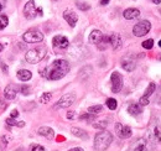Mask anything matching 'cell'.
Wrapping results in <instances>:
<instances>
[{"label": "cell", "mask_w": 161, "mask_h": 151, "mask_svg": "<svg viewBox=\"0 0 161 151\" xmlns=\"http://www.w3.org/2000/svg\"><path fill=\"white\" fill-rule=\"evenodd\" d=\"M69 72V63L66 59H55L48 67L45 68V78L50 81H58Z\"/></svg>", "instance_id": "obj_1"}, {"label": "cell", "mask_w": 161, "mask_h": 151, "mask_svg": "<svg viewBox=\"0 0 161 151\" xmlns=\"http://www.w3.org/2000/svg\"><path fill=\"white\" fill-rule=\"evenodd\" d=\"M113 141V135L109 131H103L98 132L94 137V149L97 151H104L109 148V145Z\"/></svg>", "instance_id": "obj_2"}, {"label": "cell", "mask_w": 161, "mask_h": 151, "mask_svg": "<svg viewBox=\"0 0 161 151\" xmlns=\"http://www.w3.org/2000/svg\"><path fill=\"white\" fill-rule=\"evenodd\" d=\"M46 56V47H36V48H32L30 50L26 55H25V59L31 63V64H35V63H39L41 62Z\"/></svg>", "instance_id": "obj_3"}, {"label": "cell", "mask_w": 161, "mask_h": 151, "mask_svg": "<svg viewBox=\"0 0 161 151\" xmlns=\"http://www.w3.org/2000/svg\"><path fill=\"white\" fill-rule=\"evenodd\" d=\"M24 15L26 19H35L37 15L42 16V8H36V4L34 0H30L26 3L24 8Z\"/></svg>", "instance_id": "obj_4"}, {"label": "cell", "mask_w": 161, "mask_h": 151, "mask_svg": "<svg viewBox=\"0 0 161 151\" xmlns=\"http://www.w3.org/2000/svg\"><path fill=\"white\" fill-rule=\"evenodd\" d=\"M151 30V22L147 20H141L139 21L134 27H133V34L136 37H142L145 36L149 31Z\"/></svg>", "instance_id": "obj_5"}, {"label": "cell", "mask_w": 161, "mask_h": 151, "mask_svg": "<svg viewBox=\"0 0 161 151\" xmlns=\"http://www.w3.org/2000/svg\"><path fill=\"white\" fill-rule=\"evenodd\" d=\"M22 40L27 43H37V42H42L43 40V35L40 30L37 29H31L29 31H26L22 35Z\"/></svg>", "instance_id": "obj_6"}, {"label": "cell", "mask_w": 161, "mask_h": 151, "mask_svg": "<svg viewBox=\"0 0 161 151\" xmlns=\"http://www.w3.org/2000/svg\"><path fill=\"white\" fill-rule=\"evenodd\" d=\"M110 81H112V92L113 93H119L123 88V77L119 72H113L112 77H110Z\"/></svg>", "instance_id": "obj_7"}, {"label": "cell", "mask_w": 161, "mask_h": 151, "mask_svg": "<svg viewBox=\"0 0 161 151\" xmlns=\"http://www.w3.org/2000/svg\"><path fill=\"white\" fill-rule=\"evenodd\" d=\"M75 100H76L75 93H67L63 97H61V99L57 102L55 108H68V107H71L75 103Z\"/></svg>", "instance_id": "obj_8"}, {"label": "cell", "mask_w": 161, "mask_h": 151, "mask_svg": "<svg viewBox=\"0 0 161 151\" xmlns=\"http://www.w3.org/2000/svg\"><path fill=\"white\" fill-rule=\"evenodd\" d=\"M52 45H53V48H56V50H66L68 47L69 42H68V38L66 36L57 35L52 40Z\"/></svg>", "instance_id": "obj_9"}, {"label": "cell", "mask_w": 161, "mask_h": 151, "mask_svg": "<svg viewBox=\"0 0 161 151\" xmlns=\"http://www.w3.org/2000/svg\"><path fill=\"white\" fill-rule=\"evenodd\" d=\"M115 132H117V135L120 139H128L133 134L130 126H124V125H121L120 123H117L115 124Z\"/></svg>", "instance_id": "obj_10"}, {"label": "cell", "mask_w": 161, "mask_h": 151, "mask_svg": "<svg viewBox=\"0 0 161 151\" xmlns=\"http://www.w3.org/2000/svg\"><path fill=\"white\" fill-rule=\"evenodd\" d=\"M129 151H147V143L144 137H140L138 140H135L130 148H129Z\"/></svg>", "instance_id": "obj_11"}, {"label": "cell", "mask_w": 161, "mask_h": 151, "mask_svg": "<svg viewBox=\"0 0 161 151\" xmlns=\"http://www.w3.org/2000/svg\"><path fill=\"white\" fill-rule=\"evenodd\" d=\"M19 89H20V87L18 86V84H9V86H6L5 87V89H4V95H5V98L6 99H14L16 94H18V92H19Z\"/></svg>", "instance_id": "obj_12"}, {"label": "cell", "mask_w": 161, "mask_h": 151, "mask_svg": "<svg viewBox=\"0 0 161 151\" xmlns=\"http://www.w3.org/2000/svg\"><path fill=\"white\" fill-rule=\"evenodd\" d=\"M63 19L69 24L71 27H75L76 24H77V21H78V15L73 10H66L63 13Z\"/></svg>", "instance_id": "obj_13"}, {"label": "cell", "mask_w": 161, "mask_h": 151, "mask_svg": "<svg viewBox=\"0 0 161 151\" xmlns=\"http://www.w3.org/2000/svg\"><path fill=\"white\" fill-rule=\"evenodd\" d=\"M121 67H123L126 72H131V71L135 70L136 62H135V59L131 58V57H125V58L121 59Z\"/></svg>", "instance_id": "obj_14"}, {"label": "cell", "mask_w": 161, "mask_h": 151, "mask_svg": "<svg viewBox=\"0 0 161 151\" xmlns=\"http://www.w3.org/2000/svg\"><path fill=\"white\" fill-rule=\"evenodd\" d=\"M103 36H104V35L102 34V31H99V30H93V31L91 32L88 40H89V42L93 43V45H99L102 42V40H103Z\"/></svg>", "instance_id": "obj_15"}, {"label": "cell", "mask_w": 161, "mask_h": 151, "mask_svg": "<svg viewBox=\"0 0 161 151\" xmlns=\"http://www.w3.org/2000/svg\"><path fill=\"white\" fill-rule=\"evenodd\" d=\"M123 16H124L126 20L136 19V18H139V16H140V11H139V9H135V8H129V9L124 10Z\"/></svg>", "instance_id": "obj_16"}, {"label": "cell", "mask_w": 161, "mask_h": 151, "mask_svg": "<svg viewBox=\"0 0 161 151\" xmlns=\"http://www.w3.org/2000/svg\"><path fill=\"white\" fill-rule=\"evenodd\" d=\"M39 134L41 136H45L46 139H53L55 136V131L52 128H48V126H41L39 129Z\"/></svg>", "instance_id": "obj_17"}, {"label": "cell", "mask_w": 161, "mask_h": 151, "mask_svg": "<svg viewBox=\"0 0 161 151\" xmlns=\"http://www.w3.org/2000/svg\"><path fill=\"white\" fill-rule=\"evenodd\" d=\"M110 37V45H112V47L114 48V50H119L121 47V45H123V42H121V37L118 35V34H114V35H112V36H109Z\"/></svg>", "instance_id": "obj_18"}, {"label": "cell", "mask_w": 161, "mask_h": 151, "mask_svg": "<svg viewBox=\"0 0 161 151\" xmlns=\"http://www.w3.org/2000/svg\"><path fill=\"white\" fill-rule=\"evenodd\" d=\"M16 76H18V78H19L20 81H22V82H27V81H30L31 77H32L31 72L27 71V70H20V71H18Z\"/></svg>", "instance_id": "obj_19"}, {"label": "cell", "mask_w": 161, "mask_h": 151, "mask_svg": "<svg viewBox=\"0 0 161 151\" xmlns=\"http://www.w3.org/2000/svg\"><path fill=\"white\" fill-rule=\"evenodd\" d=\"M141 112H142V109H141V105H139V104H130L128 107V113L130 115L136 116V115L141 114Z\"/></svg>", "instance_id": "obj_20"}, {"label": "cell", "mask_w": 161, "mask_h": 151, "mask_svg": "<svg viewBox=\"0 0 161 151\" xmlns=\"http://www.w3.org/2000/svg\"><path fill=\"white\" fill-rule=\"evenodd\" d=\"M71 131L72 134L75 135V136H77V137H80V139H88V134L84 131L83 129H80V128H72L71 129Z\"/></svg>", "instance_id": "obj_21"}, {"label": "cell", "mask_w": 161, "mask_h": 151, "mask_svg": "<svg viewBox=\"0 0 161 151\" xmlns=\"http://www.w3.org/2000/svg\"><path fill=\"white\" fill-rule=\"evenodd\" d=\"M5 121H6V124L9 126H19V128H22L25 125V121H19V120H16L14 118H8Z\"/></svg>", "instance_id": "obj_22"}, {"label": "cell", "mask_w": 161, "mask_h": 151, "mask_svg": "<svg viewBox=\"0 0 161 151\" xmlns=\"http://www.w3.org/2000/svg\"><path fill=\"white\" fill-rule=\"evenodd\" d=\"M105 104H107V107H108L110 110H115L117 107H118V103H117V100H115L114 98H108L107 102H105Z\"/></svg>", "instance_id": "obj_23"}, {"label": "cell", "mask_w": 161, "mask_h": 151, "mask_svg": "<svg viewBox=\"0 0 161 151\" xmlns=\"http://www.w3.org/2000/svg\"><path fill=\"white\" fill-rule=\"evenodd\" d=\"M155 89H156V84H155V83H150V84H149V87L146 88V91H145V93H144V95H142V97L149 98L150 95L155 92Z\"/></svg>", "instance_id": "obj_24"}, {"label": "cell", "mask_w": 161, "mask_h": 151, "mask_svg": "<svg viewBox=\"0 0 161 151\" xmlns=\"http://www.w3.org/2000/svg\"><path fill=\"white\" fill-rule=\"evenodd\" d=\"M103 110V105H101V104H98V105H93V107H89L88 108V113L91 114H99Z\"/></svg>", "instance_id": "obj_25"}, {"label": "cell", "mask_w": 161, "mask_h": 151, "mask_svg": "<svg viewBox=\"0 0 161 151\" xmlns=\"http://www.w3.org/2000/svg\"><path fill=\"white\" fill-rule=\"evenodd\" d=\"M141 46L145 48V50H151L153 47H154V40L153 38H149V40H145L142 43H141Z\"/></svg>", "instance_id": "obj_26"}, {"label": "cell", "mask_w": 161, "mask_h": 151, "mask_svg": "<svg viewBox=\"0 0 161 151\" xmlns=\"http://www.w3.org/2000/svg\"><path fill=\"white\" fill-rule=\"evenodd\" d=\"M76 5H77V8L82 10V11H87V10H89L91 9V5L88 4V3H82V1H77L76 3Z\"/></svg>", "instance_id": "obj_27"}, {"label": "cell", "mask_w": 161, "mask_h": 151, "mask_svg": "<svg viewBox=\"0 0 161 151\" xmlns=\"http://www.w3.org/2000/svg\"><path fill=\"white\" fill-rule=\"evenodd\" d=\"M80 120H88V121H93V120H96V115H94V114H91V113L82 114V115L80 116Z\"/></svg>", "instance_id": "obj_28"}, {"label": "cell", "mask_w": 161, "mask_h": 151, "mask_svg": "<svg viewBox=\"0 0 161 151\" xmlns=\"http://www.w3.org/2000/svg\"><path fill=\"white\" fill-rule=\"evenodd\" d=\"M107 125H108V121H105V120H102V121H98V123L93 124V126L96 129H101V130H104L107 128Z\"/></svg>", "instance_id": "obj_29"}, {"label": "cell", "mask_w": 161, "mask_h": 151, "mask_svg": "<svg viewBox=\"0 0 161 151\" xmlns=\"http://www.w3.org/2000/svg\"><path fill=\"white\" fill-rule=\"evenodd\" d=\"M51 98H52V94L51 93H43V94L41 95V98H40V102L41 103H43V104H46V103H48L50 100H51Z\"/></svg>", "instance_id": "obj_30"}, {"label": "cell", "mask_w": 161, "mask_h": 151, "mask_svg": "<svg viewBox=\"0 0 161 151\" xmlns=\"http://www.w3.org/2000/svg\"><path fill=\"white\" fill-rule=\"evenodd\" d=\"M9 24V19L5 16V15H0V30L5 29Z\"/></svg>", "instance_id": "obj_31"}, {"label": "cell", "mask_w": 161, "mask_h": 151, "mask_svg": "<svg viewBox=\"0 0 161 151\" xmlns=\"http://www.w3.org/2000/svg\"><path fill=\"white\" fill-rule=\"evenodd\" d=\"M20 91L24 95H29L30 93H31V88H30L29 86H21Z\"/></svg>", "instance_id": "obj_32"}, {"label": "cell", "mask_w": 161, "mask_h": 151, "mask_svg": "<svg viewBox=\"0 0 161 151\" xmlns=\"http://www.w3.org/2000/svg\"><path fill=\"white\" fill-rule=\"evenodd\" d=\"M147 104H149V98H146V97H141L140 99H139V105L145 107V105H147Z\"/></svg>", "instance_id": "obj_33"}, {"label": "cell", "mask_w": 161, "mask_h": 151, "mask_svg": "<svg viewBox=\"0 0 161 151\" xmlns=\"http://www.w3.org/2000/svg\"><path fill=\"white\" fill-rule=\"evenodd\" d=\"M155 136H156V139L159 141H161V125H158L155 128Z\"/></svg>", "instance_id": "obj_34"}, {"label": "cell", "mask_w": 161, "mask_h": 151, "mask_svg": "<svg viewBox=\"0 0 161 151\" xmlns=\"http://www.w3.org/2000/svg\"><path fill=\"white\" fill-rule=\"evenodd\" d=\"M9 140H11V136H9V135H4V136H1V141H3V144H4L5 146L9 144Z\"/></svg>", "instance_id": "obj_35"}, {"label": "cell", "mask_w": 161, "mask_h": 151, "mask_svg": "<svg viewBox=\"0 0 161 151\" xmlns=\"http://www.w3.org/2000/svg\"><path fill=\"white\" fill-rule=\"evenodd\" d=\"M32 151H45V148L41 145H35V146H32Z\"/></svg>", "instance_id": "obj_36"}, {"label": "cell", "mask_w": 161, "mask_h": 151, "mask_svg": "<svg viewBox=\"0 0 161 151\" xmlns=\"http://www.w3.org/2000/svg\"><path fill=\"white\" fill-rule=\"evenodd\" d=\"M6 107H8V104H6V103H5V102H4V100L0 98V109H1V110H4Z\"/></svg>", "instance_id": "obj_37"}, {"label": "cell", "mask_w": 161, "mask_h": 151, "mask_svg": "<svg viewBox=\"0 0 161 151\" xmlns=\"http://www.w3.org/2000/svg\"><path fill=\"white\" fill-rule=\"evenodd\" d=\"M75 116H76L75 112H68V113H67V118H68V119H75Z\"/></svg>", "instance_id": "obj_38"}, {"label": "cell", "mask_w": 161, "mask_h": 151, "mask_svg": "<svg viewBox=\"0 0 161 151\" xmlns=\"http://www.w3.org/2000/svg\"><path fill=\"white\" fill-rule=\"evenodd\" d=\"M16 116H19V112H18V110H13L10 118H16Z\"/></svg>", "instance_id": "obj_39"}, {"label": "cell", "mask_w": 161, "mask_h": 151, "mask_svg": "<svg viewBox=\"0 0 161 151\" xmlns=\"http://www.w3.org/2000/svg\"><path fill=\"white\" fill-rule=\"evenodd\" d=\"M5 3H6L5 0H0V11H1V10L5 8Z\"/></svg>", "instance_id": "obj_40"}, {"label": "cell", "mask_w": 161, "mask_h": 151, "mask_svg": "<svg viewBox=\"0 0 161 151\" xmlns=\"http://www.w3.org/2000/svg\"><path fill=\"white\" fill-rule=\"evenodd\" d=\"M68 151H84L82 148H75V149H71V150H68Z\"/></svg>", "instance_id": "obj_41"}, {"label": "cell", "mask_w": 161, "mask_h": 151, "mask_svg": "<svg viewBox=\"0 0 161 151\" xmlns=\"http://www.w3.org/2000/svg\"><path fill=\"white\" fill-rule=\"evenodd\" d=\"M109 3V0H101V4L102 5H107Z\"/></svg>", "instance_id": "obj_42"}, {"label": "cell", "mask_w": 161, "mask_h": 151, "mask_svg": "<svg viewBox=\"0 0 161 151\" xmlns=\"http://www.w3.org/2000/svg\"><path fill=\"white\" fill-rule=\"evenodd\" d=\"M153 3H154V4H156V5H159V4L161 3V0H153Z\"/></svg>", "instance_id": "obj_43"}, {"label": "cell", "mask_w": 161, "mask_h": 151, "mask_svg": "<svg viewBox=\"0 0 161 151\" xmlns=\"http://www.w3.org/2000/svg\"><path fill=\"white\" fill-rule=\"evenodd\" d=\"M3 50H4V46H3V45H1V43H0V52H1V51H3Z\"/></svg>", "instance_id": "obj_44"}, {"label": "cell", "mask_w": 161, "mask_h": 151, "mask_svg": "<svg viewBox=\"0 0 161 151\" xmlns=\"http://www.w3.org/2000/svg\"><path fill=\"white\" fill-rule=\"evenodd\" d=\"M159 46H160V47H161V40H160V41H159Z\"/></svg>", "instance_id": "obj_45"}, {"label": "cell", "mask_w": 161, "mask_h": 151, "mask_svg": "<svg viewBox=\"0 0 161 151\" xmlns=\"http://www.w3.org/2000/svg\"><path fill=\"white\" fill-rule=\"evenodd\" d=\"M3 150H4V149H3V148H0V151H3Z\"/></svg>", "instance_id": "obj_46"}, {"label": "cell", "mask_w": 161, "mask_h": 151, "mask_svg": "<svg viewBox=\"0 0 161 151\" xmlns=\"http://www.w3.org/2000/svg\"><path fill=\"white\" fill-rule=\"evenodd\" d=\"M160 61H161V56H160Z\"/></svg>", "instance_id": "obj_47"}]
</instances>
